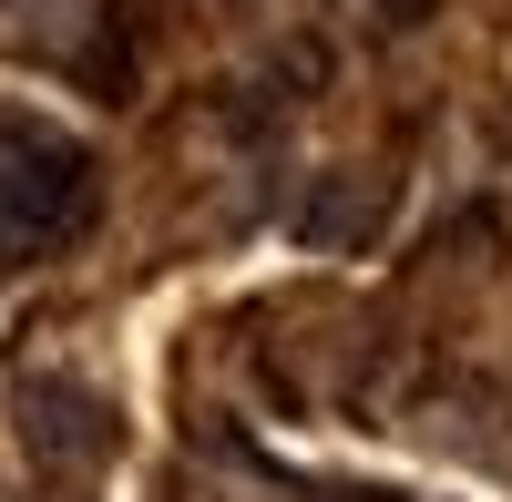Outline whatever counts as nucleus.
Segmentation results:
<instances>
[{
    "instance_id": "nucleus-1",
    "label": "nucleus",
    "mask_w": 512,
    "mask_h": 502,
    "mask_svg": "<svg viewBox=\"0 0 512 502\" xmlns=\"http://www.w3.org/2000/svg\"><path fill=\"white\" fill-rule=\"evenodd\" d=\"M93 226V154L41 113H0V257H52Z\"/></svg>"
},
{
    "instance_id": "nucleus-2",
    "label": "nucleus",
    "mask_w": 512,
    "mask_h": 502,
    "mask_svg": "<svg viewBox=\"0 0 512 502\" xmlns=\"http://www.w3.org/2000/svg\"><path fill=\"white\" fill-rule=\"evenodd\" d=\"M93 31H103V0H0V41H21V52L82 62Z\"/></svg>"
}]
</instances>
